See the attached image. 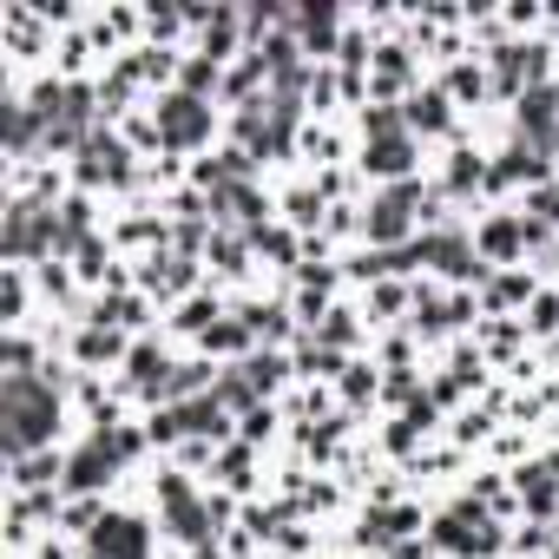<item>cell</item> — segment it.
Returning a JSON list of instances; mask_svg holds the SVG:
<instances>
[{
    "label": "cell",
    "instance_id": "6da1fadb",
    "mask_svg": "<svg viewBox=\"0 0 559 559\" xmlns=\"http://www.w3.org/2000/svg\"><path fill=\"white\" fill-rule=\"evenodd\" d=\"M8 415H14V441L27 448V441L40 435V415H53V402H47L34 382H14V389H8Z\"/></svg>",
    "mask_w": 559,
    "mask_h": 559
}]
</instances>
